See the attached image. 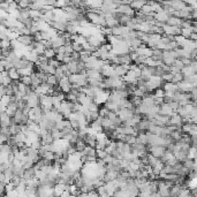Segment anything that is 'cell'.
<instances>
[{
    "label": "cell",
    "instance_id": "cell-36",
    "mask_svg": "<svg viewBox=\"0 0 197 197\" xmlns=\"http://www.w3.org/2000/svg\"><path fill=\"white\" fill-rule=\"evenodd\" d=\"M107 156H108V153H107L105 150H97V158H98V159H101V160H104V159L106 158Z\"/></svg>",
    "mask_w": 197,
    "mask_h": 197
},
{
    "label": "cell",
    "instance_id": "cell-14",
    "mask_svg": "<svg viewBox=\"0 0 197 197\" xmlns=\"http://www.w3.org/2000/svg\"><path fill=\"white\" fill-rule=\"evenodd\" d=\"M51 41H52V47L53 48H59V47H61V46H65L63 39H62V37H60V36L51 39Z\"/></svg>",
    "mask_w": 197,
    "mask_h": 197
},
{
    "label": "cell",
    "instance_id": "cell-4",
    "mask_svg": "<svg viewBox=\"0 0 197 197\" xmlns=\"http://www.w3.org/2000/svg\"><path fill=\"white\" fill-rule=\"evenodd\" d=\"M175 113L174 111L171 108V106H169L168 104H166V103H164L160 106V111H159V113L158 114H160V115H165V117H172L173 114Z\"/></svg>",
    "mask_w": 197,
    "mask_h": 197
},
{
    "label": "cell",
    "instance_id": "cell-41",
    "mask_svg": "<svg viewBox=\"0 0 197 197\" xmlns=\"http://www.w3.org/2000/svg\"><path fill=\"white\" fill-rule=\"evenodd\" d=\"M150 197H161V196H160V194L157 191V193H152L151 195H150Z\"/></svg>",
    "mask_w": 197,
    "mask_h": 197
},
{
    "label": "cell",
    "instance_id": "cell-37",
    "mask_svg": "<svg viewBox=\"0 0 197 197\" xmlns=\"http://www.w3.org/2000/svg\"><path fill=\"white\" fill-rule=\"evenodd\" d=\"M108 113H110V111L107 110L106 107H101V108H99V117L101 118H106L107 115H108Z\"/></svg>",
    "mask_w": 197,
    "mask_h": 197
},
{
    "label": "cell",
    "instance_id": "cell-25",
    "mask_svg": "<svg viewBox=\"0 0 197 197\" xmlns=\"http://www.w3.org/2000/svg\"><path fill=\"white\" fill-rule=\"evenodd\" d=\"M193 27L191 28H186V29H182V32H181V35H182L183 37L187 38V39H190V36L193 35Z\"/></svg>",
    "mask_w": 197,
    "mask_h": 197
},
{
    "label": "cell",
    "instance_id": "cell-38",
    "mask_svg": "<svg viewBox=\"0 0 197 197\" xmlns=\"http://www.w3.org/2000/svg\"><path fill=\"white\" fill-rule=\"evenodd\" d=\"M173 66H175V67H178V68L181 69V70H182V69L184 68V65H183L182 60H179V59H176L175 62H174V65H173Z\"/></svg>",
    "mask_w": 197,
    "mask_h": 197
},
{
    "label": "cell",
    "instance_id": "cell-7",
    "mask_svg": "<svg viewBox=\"0 0 197 197\" xmlns=\"http://www.w3.org/2000/svg\"><path fill=\"white\" fill-rule=\"evenodd\" d=\"M83 141L85 142L86 145H90V146H92V148H96L97 145V137L95 135H91V134H86L83 138Z\"/></svg>",
    "mask_w": 197,
    "mask_h": 197
},
{
    "label": "cell",
    "instance_id": "cell-19",
    "mask_svg": "<svg viewBox=\"0 0 197 197\" xmlns=\"http://www.w3.org/2000/svg\"><path fill=\"white\" fill-rule=\"evenodd\" d=\"M182 164H183V166L187 167L189 171H194V168H195V160H193V159L187 158L186 160L182 162Z\"/></svg>",
    "mask_w": 197,
    "mask_h": 197
},
{
    "label": "cell",
    "instance_id": "cell-8",
    "mask_svg": "<svg viewBox=\"0 0 197 197\" xmlns=\"http://www.w3.org/2000/svg\"><path fill=\"white\" fill-rule=\"evenodd\" d=\"M101 75L104 76V77H106V79H108V77H111L112 75H114V67L112 65H106L104 66V68L101 69Z\"/></svg>",
    "mask_w": 197,
    "mask_h": 197
},
{
    "label": "cell",
    "instance_id": "cell-10",
    "mask_svg": "<svg viewBox=\"0 0 197 197\" xmlns=\"http://www.w3.org/2000/svg\"><path fill=\"white\" fill-rule=\"evenodd\" d=\"M162 89L165 90V92H175V91L179 90V88H178V84L169 82V83H164Z\"/></svg>",
    "mask_w": 197,
    "mask_h": 197
},
{
    "label": "cell",
    "instance_id": "cell-32",
    "mask_svg": "<svg viewBox=\"0 0 197 197\" xmlns=\"http://www.w3.org/2000/svg\"><path fill=\"white\" fill-rule=\"evenodd\" d=\"M20 81L23 83V84H25L27 86H31V83H32L31 76H24V77H21Z\"/></svg>",
    "mask_w": 197,
    "mask_h": 197
},
{
    "label": "cell",
    "instance_id": "cell-1",
    "mask_svg": "<svg viewBox=\"0 0 197 197\" xmlns=\"http://www.w3.org/2000/svg\"><path fill=\"white\" fill-rule=\"evenodd\" d=\"M148 146V152L149 155L153 156L156 158L160 159L162 156L166 153V146H161V145H156V146H150V145H146Z\"/></svg>",
    "mask_w": 197,
    "mask_h": 197
},
{
    "label": "cell",
    "instance_id": "cell-15",
    "mask_svg": "<svg viewBox=\"0 0 197 197\" xmlns=\"http://www.w3.org/2000/svg\"><path fill=\"white\" fill-rule=\"evenodd\" d=\"M67 69H68V73L72 75V74H79V66H77V62L72 61L69 62L67 65Z\"/></svg>",
    "mask_w": 197,
    "mask_h": 197
},
{
    "label": "cell",
    "instance_id": "cell-29",
    "mask_svg": "<svg viewBox=\"0 0 197 197\" xmlns=\"http://www.w3.org/2000/svg\"><path fill=\"white\" fill-rule=\"evenodd\" d=\"M153 96L157 97V98H165V96H166L165 90L162 89V88H159V89H157L155 92H153Z\"/></svg>",
    "mask_w": 197,
    "mask_h": 197
},
{
    "label": "cell",
    "instance_id": "cell-22",
    "mask_svg": "<svg viewBox=\"0 0 197 197\" xmlns=\"http://www.w3.org/2000/svg\"><path fill=\"white\" fill-rule=\"evenodd\" d=\"M31 3H32V1H29V0H20V1H17L20 9H28V8L30 7Z\"/></svg>",
    "mask_w": 197,
    "mask_h": 197
},
{
    "label": "cell",
    "instance_id": "cell-33",
    "mask_svg": "<svg viewBox=\"0 0 197 197\" xmlns=\"http://www.w3.org/2000/svg\"><path fill=\"white\" fill-rule=\"evenodd\" d=\"M10 97L9 96H3L1 97V106H6L8 107L10 105Z\"/></svg>",
    "mask_w": 197,
    "mask_h": 197
},
{
    "label": "cell",
    "instance_id": "cell-6",
    "mask_svg": "<svg viewBox=\"0 0 197 197\" xmlns=\"http://www.w3.org/2000/svg\"><path fill=\"white\" fill-rule=\"evenodd\" d=\"M13 124H15L13 118H10L6 113H1V127H10Z\"/></svg>",
    "mask_w": 197,
    "mask_h": 197
},
{
    "label": "cell",
    "instance_id": "cell-27",
    "mask_svg": "<svg viewBox=\"0 0 197 197\" xmlns=\"http://www.w3.org/2000/svg\"><path fill=\"white\" fill-rule=\"evenodd\" d=\"M173 77H174V75H173L172 73H165L164 75L161 76L162 81H164V83H169L173 81Z\"/></svg>",
    "mask_w": 197,
    "mask_h": 197
},
{
    "label": "cell",
    "instance_id": "cell-16",
    "mask_svg": "<svg viewBox=\"0 0 197 197\" xmlns=\"http://www.w3.org/2000/svg\"><path fill=\"white\" fill-rule=\"evenodd\" d=\"M8 76H9L13 81H20L21 79L20 73H19V70H17L16 68H12L10 70H8Z\"/></svg>",
    "mask_w": 197,
    "mask_h": 197
},
{
    "label": "cell",
    "instance_id": "cell-23",
    "mask_svg": "<svg viewBox=\"0 0 197 197\" xmlns=\"http://www.w3.org/2000/svg\"><path fill=\"white\" fill-rule=\"evenodd\" d=\"M44 55L48 59V60H50V59H55L57 53H55L54 48H46V50H45Z\"/></svg>",
    "mask_w": 197,
    "mask_h": 197
},
{
    "label": "cell",
    "instance_id": "cell-39",
    "mask_svg": "<svg viewBox=\"0 0 197 197\" xmlns=\"http://www.w3.org/2000/svg\"><path fill=\"white\" fill-rule=\"evenodd\" d=\"M65 55L66 54H61V53H58V54L55 55V59H57V60H58L59 62H61V63H62L63 59H65Z\"/></svg>",
    "mask_w": 197,
    "mask_h": 197
},
{
    "label": "cell",
    "instance_id": "cell-13",
    "mask_svg": "<svg viewBox=\"0 0 197 197\" xmlns=\"http://www.w3.org/2000/svg\"><path fill=\"white\" fill-rule=\"evenodd\" d=\"M17 111H19V107H17V103H13V104H10L9 106L7 107L6 114H7V115H9L10 118H14V117H15V114H16Z\"/></svg>",
    "mask_w": 197,
    "mask_h": 197
},
{
    "label": "cell",
    "instance_id": "cell-2",
    "mask_svg": "<svg viewBox=\"0 0 197 197\" xmlns=\"http://www.w3.org/2000/svg\"><path fill=\"white\" fill-rule=\"evenodd\" d=\"M59 86H60L61 91L65 93V95H67V93H69L72 91V84H70L67 76H66L65 79H62L61 81H59Z\"/></svg>",
    "mask_w": 197,
    "mask_h": 197
},
{
    "label": "cell",
    "instance_id": "cell-3",
    "mask_svg": "<svg viewBox=\"0 0 197 197\" xmlns=\"http://www.w3.org/2000/svg\"><path fill=\"white\" fill-rule=\"evenodd\" d=\"M169 17H171V15H169V13L168 12H166V10H161V12L155 14V19L157 20V22H160V23L166 24Z\"/></svg>",
    "mask_w": 197,
    "mask_h": 197
},
{
    "label": "cell",
    "instance_id": "cell-30",
    "mask_svg": "<svg viewBox=\"0 0 197 197\" xmlns=\"http://www.w3.org/2000/svg\"><path fill=\"white\" fill-rule=\"evenodd\" d=\"M52 136H53V138H54V141H59V140H61L62 138V133L61 130H58V129H53V130L51 131Z\"/></svg>",
    "mask_w": 197,
    "mask_h": 197
},
{
    "label": "cell",
    "instance_id": "cell-34",
    "mask_svg": "<svg viewBox=\"0 0 197 197\" xmlns=\"http://www.w3.org/2000/svg\"><path fill=\"white\" fill-rule=\"evenodd\" d=\"M48 65L52 66V67H54L55 69H58V68H60L61 62H59L57 59H50V60H48Z\"/></svg>",
    "mask_w": 197,
    "mask_h": 197
},
{
    "label": "cell",
    "instance_id": "cell-5",
    "mask_svg": "<svg viewBox=\"0 0 197 197\" xmlns=\"http://www.w3.org/2000/svg\"><path fill=\"white\" fill-rule=\"evenodd\" d=\"M17 41H20L21 44L24 45V46H30V45H32L35 43V38L34 36H20L19 37V39Z\"/></svg>",
    "mask_w": 197,
    "mask_h": 197
},
{
    "label": "cell",
    "instance_id": "cell-18",
    "mask_svg": "<svg viewBox=\"0 0 197 197\" xmlns=\"http://www.w3.org/2000/svg\"><path fill=\"white\" fill-rule=\"evenodd\" d=\"M181 73L183 74V76H191L196 74L191 66H184V68L181 70Z\"/></svg>",
    "mask_w": 197,
    "mask_h": 197
},
{
    "label": "cell",
    "instance_id": "cell-35",
    "mask_svg": "<svg viewBox=\"0 0 197 197\" xmlns=\"http://www.w3.org/2000/svg\"><path fill=\"white\" fill-rule=\"evenodd\" d=\"M73 50H74V52H76V53H82L83 52V46L82 45L77 44V43H75V41H73Z\"/></svg>",
    "mask_w": 197,
    "mask_h": 197
},
{
    "label": "cell",
    "instance_id": "cell-12",
    "mask_svg": "<svg viewBox=\"0 0 197 197\" xmlns=\"http://www.w3.org/2000/svg\"><path fill=\"white\" fill-rule=\"evenodd\" d=\"M146 5V1H143V0H137V1H131L130 7L135 12H140V10L143 8V7Z\"/></svg>",
    "mask_w": 197,
    "mask_h": 197
},
{
    "label": "cell",
    "instance_id": "cell-28",
    "mask_svg": "<svg viewBox=\"0 0 197 197\" xmlns=\"http://www.w3.org/2000/svg\"><path fill=\"white\" fill-rule=\"evenodd\" d=\"M1 152H3V153H8V155H10V153H13V149H12V146H10L9 144H1Z\"/></svg>",
    "mask_w": 197,
    "mask_h": 197
},
{
    "label": "cell",
    "instance_id": "cell-26",
    "mask_svg": "<svg viewBox=\"0 0 197 197\" xmlns=\"http://www.w3.org/2000/svg\"><path fill=\"white\" fill-rule=\"evenodd\" d=\"M196 156H197V148L196 146H191L189 152H188V158L195 160V159H196Z\"/></svg>",
    "mask_w": 197,
    "mask_h": 197
},
{
    "label": "cell",
    "instance_id": "cell-11",
    "mask_svg": "<svg viewBox=\"0 0 197 197\" xmlns=\"http://www.w3.org/2000/svg\"><path fill=\"white\" fill-rule=\"evenodd\" d=\"M182 21L183 20H181V19H179V17L171 16L166 24H168V25H171V27H180L181 28V25H182Z\"/></svg>",
    "mask_w": 197,
    "mask_h": 197
},
{
    "label": "cell",
    "instance_id": "cell-17",
    "mask_svg": "<svg viewBox=\"0 0 197 197\" xmlns=\"http://www.w3.org/2000/svg\"><path fill=\"white\" fill-rule=\"evenodd\" d=\"M136 143H138V144H143V145H148L149 144V140H148L146 134L137 135V137H136Z\"/></svg>",
    "mask_w": 197,
    "mask_h": 197
},
{
    "label": "cell",
    "instance_id": "cell-21",
    "mask_svg": "<svg viewBox=\"0 0 197 197\" xmlns=\"http://www.w3.org/2000/svg\"><path fill=\"white\" fill-rule=\"evenodd\" d=\"M143 45L141 39H138V38H134V39H130V47L135 48V50H137L140 48Z\"/></svg>",
    "mask_w": 197,
    "mask_h": 197
},
{
    "label": "cell",
    "instance_id": "cell-9",
    "mask_svg": "<svg viewBox=\"0 0 197 197\" xmlns=\"http://www.w3.org/2000/svg\"><path fill=\"white\" fill-rule=\"evenodd\" d=\"M119 57V61H120V65H131V63H134L133 60H131V57L129 53L127 54H121V55H118Z\"/></svg>",
    "mask_w": 197,
    "mask_h": 197
},
{
    "label": "cell",
    "instance_id": "cell-24",
    "mask_svg": "<svg viewBox=\"0 0 197 197\" xmlns=\"http://www.w3.org/2000/svg\"><path fill=\"white\" fill-rule=\"evenodd\" d=\"M9 130H10L12 136H16L19 133H21V126H19V124H13V126L9 127Z\"/></svg>",
    "mask_w": 197,
    "mask_h": 197
},
{
    "label": "cell",
    "instance_id": "cell-40",
    "mask_svg": "<svg viewBox=\"0 0 197 197\" xmlns=\"http://www.w3.org/2000/svg\"><path fill=\"white\" fill-rule=\"evenodd\" d=\"M191 17H193V21H197V9L193 10V13H191Z\"/></svg>",
    "mask_w": 197,
    "mask_h": 197
},
{
    "label": "cell",
    "instance_id": "cell-20",
    "mask_svg": "<svg viewBox=\"0 0 197 197\" xmlns=\"http://www.w3.org/2000/svg\"><path fill=\"white\" fill-rule=\"evenodd\" d=\"M46 83L54 88V86L59 85V79L55 77V75H48L47 82H46Z\"/></svg>",
    "mask_w": 197,
    "mask_h": 197
},
{
    "label": "cell",
    "instance_id": "cell-31",
    "mask_svg": "<svg viewBox=\"0 0 197 197\" xmlns=\"http://www.w3.org/2000/svg\"><path fill=\"white\" fill-rule=\"evenodd\" d=\"M66 100H67V101H70V103H77V97H76L74 93L69 92L66 95Z\"/></svg>",
    "mask_w": 197,
    "mask_h": 197
}]
</instances>
